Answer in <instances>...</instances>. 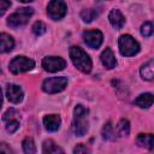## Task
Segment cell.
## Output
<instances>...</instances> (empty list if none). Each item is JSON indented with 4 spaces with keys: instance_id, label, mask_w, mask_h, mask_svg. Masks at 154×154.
Segmentation results:
<instances>
[{
    "instance_id": "cell-1",
    "label": "cell",
    "mask_w": 154,
    "mask_h": 154,
    "mask_svg": "<svg viewBox=\"0 0 154 154\" xmlns=\"http://www.w3.org/2000/svg\"><path fill=\"white\" fill-rule=\"evenodd\" d=\"M88 113L89 109L84 107L83 105H77L73 109V122H72V129L76 136L82 137L88 131Z\"/></svg>"
},
{
    "instance_id": "cell-2",
    "label": "cell",
    "mask_w": 154,
    "mask_h": 154,
    "mask_svg": "<svg viewBox=\"0 0 154 154\" xmlns=\"http://www.w3.org/2000/svg\"><path fill=\"white\" fill-rule=\"evenodd\" d=\"M70 53V58L73 63V65L82 71L83 73H89L91 71L93 64H91V59L89 58V55L81 48L77 46H72L69 51Z\"/></svg>"
},
{
    "instance_id": "cell-3",
    "label": "cell",
    "mask_w": 154,
    "mask_h": 154,
    "mask_svg": "<svg viewBox=\"0 0 154 154\" xmlns=\"http://www.w3.org/2000/svg\"><path fill=\"white\" fill-rule=\"evenodd\" d=\"M119 52L124 57H134L140 52V43L131 35H122L118 40Z\"/></svg>"
},
{
    "instance_id": "cell-4",
    "label": "cell",
    "mask_w": 154,
    "mask_h": 154,
    "mask_svg": "<svg viewBox=\"0 0 154 154\" xmlns=\"http://www.w3.org/2000/svg\"><path fill=\"white\" fill-rule=\"evenodd\" d=\"M34 14V10L31 7H22L18 8L14 13H12L8 18H7V25L11 28H19L25 25L29 19L31 18V16Z\"/></svg>"
},
{
    "instance_id": "cell-5",
    "label": "cell",
    "mask_w": 154,
    "mask_h": 154,
    "mask_svg": "<svg viewBox=\"0 0 154 154\" xmlns=\"http://www.w3.org/2000/svg\"><path fill=\"white\" fill-rule=\"evenodd\" d=\"M35 67V61L30 58H26L24 55L14 57L10 63V71L14 75L23 73L26 71H30Z\"/></svg>"
},
{
    "instance_id": "cell-6",
    "label": "cell",
    "mask_w": 154,
    "mask_h": 154,
    "mask_svg": "<svg viewBox=\"0 0 154 154\" xmlns=\"http://www.w3.org/2000/svg\"><path fill=\"white\" fill-rule=\"evenodd\" d=\"M67 85V78L66 77H51L43 81L42 83V90L48 94H55L63 91Z\"/></svg>"
},
{
    "instance_id": "cell-7",
    "label": "cell",
    "mask_w": 154,
    "mask_h": 154,
    "mask_svg": "<svg viewBox=\"0 0 154 154\" xmlns=\"http://www.w3.org/2000/svg\"><path fill=\"white\" fill-rule=\"evenodd\" d=\"M67 6L64 0H51L47 5V14L53 20H59L65 17Z\"/></svg>"
},
{
    "instance_id": "cell-8",
    "label": "cell",
    "mask_w": 154,
    "mask_h": 154,
    "mask_svg": "<svg viewBox=\"0 0 154 154\" xmlns=\"http://www.w3.org/2000/svg\"><path fill=\"white\" fill-rule=\"evenodd\" d=\"M42 67L48 72H58L66 67V61L60 57H46L42 60Z\"/></svg>"
},
{
    "instance_id": "cell-9",
    "label": "cell",
    "mask_w": 154,
    "mask_h": 154,
    "mask_svg": "<svg viewBox=\"0 0 154 154\" xmlns=\"http://www.w3.org/2000/svg\"><path fill=\"white\" fill-rule=\"evenodd\" d=\"M83 40L90 48H99L103 41V35L100 30H85L83 32Z\"/></svg>"
},
{
    "instance_id": "cell-10",
    "label": "cell",
    "mask_w": 154,
    "mask_h": 154,
    "mask_svg": "<svg viewBox=\"0 0 154 154\" xmlns=\"http://www.w3.org/2000/svg\"><path fill=\"white\" fill-rule=\"evenodd\" d=\"M6 96L12 103H19L23 100V89L17 84H8L6 88Z\"/></svg>"
},
{
    "instance_id": "cell-11",
    "label": "cell",
    "mask_w": 154,
    "mask_h": 154,
    "mask_svg": "<svg viewBox=\"0 0 154 154\" xmlns=\"http://www.w3.org/2000/svg\"><path fill=\"white\" fill-rule=\"evenodd\" d=\"M61 124V119L58 114H47L43 117V125L46 128V130L54 132L60 128Z\"/></svg>"
},
{
    "instance_id": "cell-12",
    "label": "cell",
    "mask_w": 154,
    "mask_h": 154,
    "mask_svg": "<svg viewBox=\"0 0 154 154\" xmlns=\"http://www.w3.org/2000/svg\"><path fill=\"white\" fill-rule=\"evenodd\" d=\"M100 59H101L102 65L108 70L116 67V65H117V59H116V57L113 54V51L111 48H108V47L106 49H103V52L100 55Z\"/></svg>"
},
{
    "instance_id": "cell-13",
    "label": "cell",
    "mask_w": 154,
    "mask_h": 154,
    "mask_svg": "<svg viewBox=\"0 0 154 154\" xmlns=\"http://www.w3.org/2000/svg\"><path fill=\"white\" fill-rule=\"evenodd\" d=\"M108 20L114 29H122L125 24V17L119 10H112L108 14Z\"/></svg>"
},
{
    "instance_id": "cell-14",
    "label": "cell",
    "mask_w": 154,
    "mask_h": 154,
    "mask_svg": "<svg viewBox=\"0 0 154 154\" xmlns=\"http://www.w3.org/2000/svg\"><path fill=\"white\" fill-rule=\"evenodd\" d=\"M136 142L140 147L146 148L150 152H154V135H152V134H140L136 138Z\"/></svg>"
},
{
    "instance_id": "cell-15",
    "label": "cell",
    "mask_w": 154,
    "mask_h": 154,
    "mask_svg": "<svg viewBox=\"0 0 154 154\" xmlns=\"http://www.w3.org/2000/svg\"><path fill=\"white\" fill-rule=\"evenodd\" d=\"M154 102V95L152 93H143L135 100V105L141 108H149Z\"/></svg>"
},
{
    "instance_id": "cell-16",
    "label": "cell",
    "mask_w": 154,
    "mask_h": 154,
    "mask_svg": "<svg viewBox=\"0 0 154 154\" xmlns=\"http://www.w3.org/2000/svg\"><path fill=\"white\" fill-rule=\"evenodd\" d=\"M140 73H141V77L146 81L154 79V59L143 64L140 69Z\"/></svg>"
},
{
    "instance_id": "cell-17",
    "label": "cell",
    "mask_w": 154,
    "mask_h": 154,
    "mask_svg": "<svg viewBox=\"0 0 154 154\" xmlns=\"http://www.w3.org/2000/svg\"><path fill=\"white\" fill-rule=\"evenodd\" d=\"M0 41H1V52L2 53H7L11 52L12 48L14 47V40L12 36H10L6 32H1L0 35Z\"/></svg>"
},
{
    "instance_id": "cell-18",
    "label": "cell",
    "mask_w": 154,
    "mask_h": 154,
    "mask_svg": "<svg viewBox=\"0 0 154 154\" xmlns=\"http://www.w3.org/2000/svg\"><path fill=\"white\" fill-rule=\"evenodd\" d=\"M42 152L46 154H58V153H64V149L58 147L54 141L52 140H46L42 144Z\"/></svg>"
},
{
    "instance_id": "cell-19",
    "label": "cell",
    "mask_w": 154,
    "mask_h": 154,
    "mask_svg": "<svg viewBox=\"0 0 154 154\" xmlns=\"http://www.w3.org/2000/svg\"><path fill=\"white\" fill-rule=\"evenodd\" d=\"M130 132V123L128 119H120L116 128V134L118 137H126Z\"/></svg>"
},
{
    "instance_id": "cell-20",
    "label": "cell",
    "mask_w": 154,
    "mask_h": 154,
    "mask_svg": "<svg viewBox=\"0 0 154 154\" xmlns=\"http://www.w3.org/2000/svg\"><path fill=\"white\" fill-rule=\"evenodd\" d=\"M116 136H117V134H116V130H114L112 123L111 122L106 123L103 125V128H102V137H103V140L112 141V140L116 138Z\"/></svg>"
},
{
    "instance_id": "cell-21",
    "label": "cell",
    "mask_w": 154,
    "mask_h": 154,
    "mask_svg": "<svg viewBox=\"0 0 154 154\" xmlns=\"http://www.w3.org/2000/svg\"><path fill=\"white\" fill-rule=\"evenodd\" d=\"M97 16H99V12H97L95 8H84V10L81 12V18H82L83 22H85V23L93 22Z\"/></svg>"
},
{
    "instance_id": "cell-22",
    "label": "cell",
    "mask_w": 154,
    "mask_h": 154,
    "mask_svg": "<svg viewBox=\"0 0 154 154\" xmlns=\"http://www.w3.org/2000/svg\"><path fill=\"white\" fill-rule=\"evenodd\" d=\"M22 147H23L24 153H26V154H34V153H36V147H35L34 140L31 137H25L23 140V142H22Z\"/></svg>"
},
{
    "instance_id": "cell-23",
    "label": "cell",
    "mask_w": 154,
    "mask_h": 154,
    "mask_svg": "<svg viewBox=\"0 0 154 154\" xmlns=\"http://www.w3.org/2000/svg\"><path fill=\"white\" fill-rule=\"evenodd\" d=\"M154 34V24L150 22H144L141 25V35L144 37H148Z\"/></svg>"
},
{
    "instance_id": "cell-24",
    "label": "cell",
    "mask_w": 154,
    "mask_h": 154,
    "mask_svg": "<svg viewBox=\"0 0 154 154\" xmlns=\"http://www.w3.org/2000/svg\"><path fill=\"white\" fill-rule=\"evenodd\" d=\"M46 31H47V26H46V24H45L43 22L38 20V22H35V23H34V25H32V32H34L35 35L41 36V35H43Z\"/></svg>"
},
{
    "instance_id": "cell-25",
    "label": "cell",
    "mask_w": 154,
    "mask_h": 154,
    "mask_svg": "<svg viewBox=\"0 0 154 154\" xmlns=\"http://www.w3.org/2000/svg\"><path fill=\"white\" fill-rule=\"evenodd\" d=\"M19 128V120L18 119H11L7 122V125H6V130L10 132V134H13L18 130Z\"/></svg>"
},
{
    "instance_id": "cell-26",
    "label": "cell",
    "mask_w": 154,
    "mask_h": 154,
    "mask_svg": "<svg viewBox=\"0 0 154 154\" xmlns=\"http://www.w3.org/2000/svg\"><path fill=\"white\" fill-rule=\"evenodd\" d=\"M17 117H18V112H17L16 109H13V108H10V109H7V111L4 113L2 120H4V122H8V120H11V119H17Z\"/></svg>"
},
{
    "instance_id": "cell-27",
    "label": "cell",
    "mask_w": 154,
    "mask_h": 154,
    "mask_svg": "<svg viewBox=\"0 0 154 154\" xmlns=\"http://www.w3.org/2000/svg\"><path fill=\"white\" fill-rule=\"evenodd\" d=\"M10 6H11L10 0H0V16H2Z\"/></svg>"
},
{
    "instance_id": "cell-28",
    "label": "cell",
    "mask_w": 154,
    "mask_h": 154,
    "mask_svg": "<svg viewBox=\"0 0 154 154\" xmlns=\"http://www.w3.org/2000/svg\"><path fill=\"white\" fill-rule=\"evenodd\" d=\"M90 152V149L87 147V146H84V144H78L77 147H75V149H73V153L75 154H79V153H89Z\"/></svg>"
},
{
    "instance_id": "cell-29",
    "label": "cell",
    "mask_w": 154,
    "mask_h": 154,
    "mask_svg": "<svg viewBox=\"0 0 154 154\" xmlns=\"http://www.w3.org/2000/svg\"><path fill=\"white\" fill-rule=\"evenodd\" d=\"M0 152H1V153H4V152H5V153H8V154H10V153H12V150H11L10 148H7V147H6V143H1V146H0Z\"/></svg>"
},
{
    "instance_id": "cell-30",
    "label": "cell",
    "mask_w": 154,
    "mask_h": 154,
    "mask_svg": "<svg viewBox=\"0 0 154 154\" xmlns=\"http://www.w3.org/2000/svg\"><path fill=\"white\" fill-rule=\"evenodd\" d=\"M18 1H20V2H31L32 0H18Z\"/></svg>"
}]
</instances>
